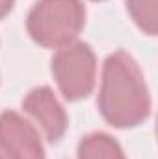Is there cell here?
Masks as SVG:
<instances>
[{
	"mask_svg": "<svg viewBox=\"0 0 158 159\" xmlns=\"http://www.w3.org/2000/svg\"><path fill=\"white\" fill-rule=\"evenodd\" d=\"M0 148L7 159H47L39 129L19 113H0Z\"/></svg>",
	"mask_w": 158,
	"mask_h": 159,
	"instance_id": "cell-4",
	"label": "cell"
},
{
	"mask_svg": "<svg viewBox=\"0 0 158 159\" xmlns=\"http://www.w3.org/2000/svg\"><path fill=\"white\" fill-rule=\"evenodd\" d=\"M106 124L126 129L143 124L151 115V93L136 59L117 50L104 59L97 98Z\"/></svg>",
	"mask_w": 158,
	"mask_h": 159,
	"instance_id": "cell-1",
	"label": "cell"
},
{
	"mask_svg": "<svg viewBox=\"0 0 158 159\" xmlns=\"http://www.w3.org/2000/svg\"><path fill=\"white\" fill-rule=\"evenodd\" d=\"M77 156L78 159H126L121 144L104 131L84 135L78 143Z\"/></svg>",
	"mask_w": 158,
	"mask_h": 159,
	"instance_id": "cell-6",
	"label": "cell"
},
{
	"mask_svg": "<svg viewBox=\"0 0 158 159\" xmlns=\"http://www.w3.org/2000/svg\"><path fill=\"white\" fill-rule=\"evenodd\" d=\"M86 26L82 0H39L26 17V30L43 48H63L75 43Z\"/></svg>",
	"mask_w": 158,
	"mask_h": 159,
	"instance_id": "cell-2",
	"label": "cell"
},
{
	"mask_svg": "<svg viewBox=\"0 0 158 159\" xmlns=\"http://www.w3.org/2000/svg\"><path fill=\"white\" fill-rule=\"evenodd\" d=\"M126 9L136 26L155 37L158 30V0H126Z\"/></svg>",
	"mask_w": 158,
	"mask_h": 159,
	"instance_id": "cell-7",
	"label": "cell"
},
{
	"mask_svg": "<svg viewBox=\"0 0 158 159\" xmlns=\"http://www.w3.org/2000/svg\"><path fill=\"white\" fill-rule=\"evenodd\" d=\"M50 69L65 100L78 102L93 93L97 80V57L87 43L75 41L58 48Z\"/></svg>",
	"mask_w": 158,
	"mask_h": 159,
	"instance_id": "cell-3",
	"label": "cell"
},
{
	"mask_svg": "<svg viewBox=\"0 0 158 159\" xmlns=\"http://www.w3.org/2000/svg\"><path fill=\"white\" fill-rule=\"evenodd\" d=\"M93 2H102V0H93Z\"/></svg>",
	"mask_w": 158,
	"mask_h": 159,
	"instance_id": "cell-10",
	"label": "cell"
},
{
	"mask_svg": "<svg viewBox=\"0 0 158 159\" xmlns=\"http://www.w3.org/2000/svg\"><path fill=\"white\" fill-rule=\"evenodd\" d=\"M0 159H7V156L4 154V150H2V148H0Z\"/></svg>",
	"mask_w": 158,
	"mask_h": 159,
	"instance_id": "cell-9",
	"label": "cell"
},
{
	"mask_svg": "<svg viewBox=\"0 0 158 159\" xmlns=\"http://www.w3.org/2000/svg\"><path fill=\"white\" fill-rule=\"evenodd\" d=\"M22 111L36 120L48 143H58L65 135L69 119L50 87L41 85L32 89L22 100Z\"/></svg>",
	"mask_w": 158,
	"mask_h": 159,
	"instance_id": "cell-5",
	"label": "cell"
},
{
	"mask_svg": "<svg viewBox=\"0 0 158 159\" xmlns=\"http://www.w3.org/2000/svg\"><path fill=\"white\" fill-rule=\"evenodd\" d=\"M13 6H15V0H0V20L13 11Z\"/></svg>",
	"mask_w": 158,
	"mask_h": 159,
	"instance_id": "cell-8",
	"label": "cell"
}]
</instances>
